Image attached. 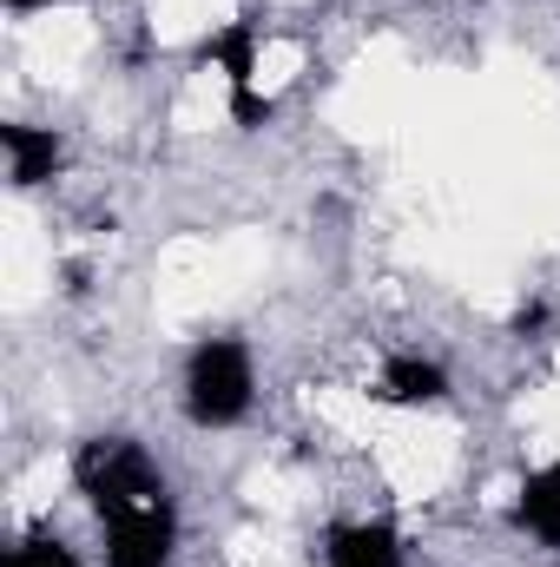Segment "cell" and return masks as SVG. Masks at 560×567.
Masks as SVG:
<instances>
[{
  "mask_svg": "<svg viewBox=\"0 0 560 567\" xmlns=\"http://www.w3.org/2000/svg\"><path fill=\"white\" fill-rule=\"evenodd\" d=\"M73 482H80V495L93 502L100 522H113V515H126V508L165 495V475L152 468V455H145L133 435H93V442H80Z\"/></svg>",
  "mask_w": 560,
  "mask_h": 567,
  "instance_id": "6da1fadb",
  "label": "cell"
},
{
  "mask_svg": "<svg viewBox=\"0 0 560 567\" xmlns=\"http://www.w3.org/2000/svg\"><path fill=\"white\" fill-rule=\"evenodd\" d=\"M251 350L238 337H205L185 363V416L198 429H231L251 410Z\"/></svg>",
  "mask_w": 560,
  "mask_h": 567,
  "instance_id": "7a4b0ae2",
  "label": "cell"
},
{
  "mask_svg": "<svg viewBox=\"0 0 560 567\" xmlns=\"http://www.w3.org/2000/svg\"><path fill=\"white\" fill-rule=\"evenodd\" d=\"M198 60H211L218 73H225V86H231V120L238 126H265L278 106L258 93V20L251 13H238L231 27H218L205 47H198Z\"/></svg>",
  "mask_w": 560,
  "mask_h": 567,
  "instance_id": "3957f363",
  "label": "cell"
},
{
  "mask_svg": "<svg viewBox=\"0 0 560 567\" xmlns=\"http://www.w3.org/2000/svg\"><path fill=\"white\" fill-rule=\"evenodd\" d=\"M106 528V567H172V548H178V515H172V495L158 502H139Z\"/></svg>",
  "mask_w": 560,
  "mask_h": 567,
  "instance_id": "277c9868",
  "label": "cell"
},
{
  "mask_svg": "<svg viewBox=\"0 0 560 567\" xmlns=\"http://www.w3.org/2000/svg\"><path fill=\"white\" fill-rule=\"evenodd\" d=\"M323 567H403V535L390 522H343L323 542Z\"/></svg>",
  "mask_w": 560,
  "mask_h": 567,
  "instance_id": "5b68a950",
  "label": "cell"
},
{
  "mask_svg": "<svg viewBox=\"0 0 560 567\" xmlns=\"http://www.w3.org/2000/svg\"><path fill=\"white\" fill-rule=\"evenodd\" d=\"M0 152H7V178H13L20 192L46 185V178L66 165V145L53 140L46 126H0Z\"/></svg>",
  "mask_w": 560,
  "mask_h": 567,
  "instance_id": "8992f818",
  "label": "cell"
},
{
  "mask_svg": "<svg viewBox=\"0 0 560 567\" xmlns=\"http://www.w3.org/2000/svg\"><path fill=\"white\" fill-rule=\"evenodd\" d=\"M376 396H383V403H396V410L442 403V396H448V370H442V363H428V357H390V363H383Z\"/></svg>",
  "mask_w": 560,
  "mask_h": 567,
  "instance_id": "52a82bcc",
  "label": "cell"
},
{
  "mask_svg": "<svg viewBox=\"0 0 560 567\" xmlns=\"http://www.w3.org/2000/svg\"><path fill=\"white\" fill-rule=\"evenodd\" d=\"M515 522H521V528H528L535 542H548V548H560V462H548V468H535V475L521 482Z\"/></svg>",
  "mask_w": 560,
  "mask_h": 567,
  "instance_id": "ba28073f",
  "label": "cell"
},
{
  "mask_svg": "<svg viewBox=\"0 0 560 567\" xmlns=\"http://www.w3.org/2000/svg\"><path fill=\"white\" fill-rule=\"evenodd\" d=\"M0 567H80V555H73L60 535H27L20 548H7Z\"/></svg>",
  "mask_w": 560,
  "mask_h": 567,
  "instance_id": "9c48e42d",
  "label": "cell"
},
{
  "mask_svg": "<svg viewBox=\"0 0 560 567\" xmlns=\"http://www.w3.org/2000/svg\"><path fill=\"white\" fill-rule=\"evenodd\" d=\"M13 13H40V7H66V0H7Z\"/></svg>",
  "mask_w": 560,
  "mask_h": 567,
  "instance_id": "30bf717a",
  "label": "cell"
}]
</instances>
